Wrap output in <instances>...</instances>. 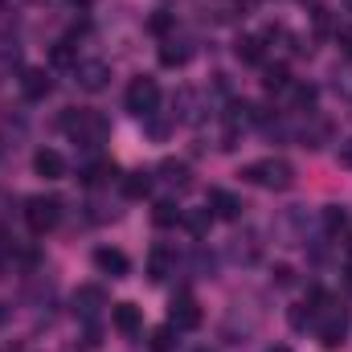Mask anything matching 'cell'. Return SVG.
<instances>
[{"label": "cell", "instance_id": "1", "mask_svg": "<svg viewBox=\"0 0 352 352\" xmlns=\"http://www.w3.org/2000/svg\"><path fill=\"white\" fill-rule=\"evenodd\" d=\"M238 176H242V180H250V184H258V188H274V192H287V188L295 184V168H291L283 156L254 160V164H246Z\"/></svg>", "mask_w": 352, "mask_h": 352}, {"label": "cell", "instance_id": "2", "mask_svg": "<svg viewBox=\"0 0 352 352\" xmlns=\"http://www.w3.org/2000/svg\"><path fill=\"white\" fill-rule=\"evenodd\" d=\"M316 303L320 307H311V324H316V332H320V344L328 352H336L340 344H344V332H349V316L336 307V303H328L324 295H316Z\"/></svg>", "mask_w": 352, "mask_h": 352}, {"label": "cell", "instance_id": "3", "mask_svg": "<svg viewBox=\"0 0 352 352\" xmlns=\"http://www.w3.org/2000/svg\"><path fill=\"white\" fill-rule=\"evenodd\" d=\"M62 127L74 135V144H87V148H98V144L107 140V131H111L98 111H70V115L62 119Z\"/></svg>", "mask_w": 352, "mask_h": 352}, {"label": "cell", "instance_id": "4", "mask_svg": "<svg viewBox=\"0 0 352 352\" xmlns=\"http://www.w3.org/2000/svg\"><path fill=\"white\" fill-rule=\"evenodd\" d=\"M156 107H160V87H156V78H131V87H127V111L131 115H140V119H152L156 115Z\"/></svg>", "mask_w": 352, "mask_h": 352}, {"label": "cell", "instance_id": "5", "mask_svg": "<svg viewBox=\"0 0 352 352\" xmlns=\"http://www.w3.org/2000/svg\"><path fill=\"white\" fill-rule=\"evenodd\" d=\"M58 217H62V201H58V197H29L25 221H29L33 234H50V230L58 226Z\"/></svg>", "mask_w": 352, "mask_h": 352}, {"label": "cell", "instance_id": "6", "mask_svg": "<svg viewBox=\"0 0 352 352\" xmlns=\"http://www.w3.org/2000/svg\"><path fill=\"white\" fill-rule=\"evenodd\" d=\"M168 324H173L176 332H192V328H201V307H197L192 291H176L173 295V303H168Z\"/></svg>", "mask_w": 352, "mask_h": 352}, {"label": "cell", "instance_id": "7", "mask_svg": "<svg viewBox=\"0 0 352 352\" xmlns=\"http://www.w3.org/2000/svg\"><path fill=\"white\" fill-rule=\"evenodd\" d=\"M111 324H115V332H123V336H140V332H144V316H140L135 303H115V307H111Z\"/></svg>", "mask_w": 352, "mask_h": 352}, {"label": "cell", "instance_id": "8", "mask_svg": "<svg viewBox=\"0 0 352 352\" xmlns=\"http://www.w3.org/2000/svg\"><path fill=\"white\" fill-rule=\"evenodd\" d=\"M94 266H98L102 274H111V278H119V274H127V270H131L127 254H123V250H115V246H98V250H94Z\"/></svg>", "mask_w": 352, "mask_h": 352}, {"label": "cell", "instance_id": "9", "mask_svg": "<svg viewBox=\"0 0 352 352\" xmlns=\"http://www.w3.org/2000/svg\"><path fill=\"white\" fill-rule=\"evenodd\" d=\"M33 168H37V176H45V180H62V176H66V160H62V152L41 148V152L33 156Z\"/></svg>", "mask_w": 352, "mask_h": 352}, {"label": "cell", "instance_id": "10", "mask_svg": "<svg viewBox=\"0 0 352 352\" xmlns=\"http://www.w3.org/2000/svg\"><path fill=\"white\" fill-rule=\"evenodd\" d=\"M173 266H176V254L168 246H152V254H148V278L152 283H164L173 274Z\"/></svg>", "mask_w": 352, "mask_h": 352}, {"label": "cell", "instance_id": "11", "mask_svg": "<svg viewBox=\"0 0 352 352\" xmlns=\"http://www.w3.org/2000/svg\"><path fill=\"white\" fill-rule=\"evenodd\" d=\"M107 78H111V66H107V62H87V66H78V87L90 90V94L107 87Z\"/></svg>", "mask_w": 352, "mask_h": 352}, {"label": "cell", "instance_id": "12", "mask_svg": "<svg viewBox=\"0 0 352 352\" xmlns=\"http://www.w3.org/2000/svg\"><path fill=\"white\" fill-rule=\"evenodd\" d=\"M21 90H25V98L37 102V98H45V94L54 90V82H50L45 70H25V74H21Z\"/></svg>", "mask_w": 352, "mask_h": 352}, {"label": "cell", "instance_id": "13", "mask_svg": "<svg viewBox=\"0 0 352 352\" xmlns=\"http://www.w3.org/2000/svg\"><path fill=\"white\" fill-rule=\"evenodd\" d=\"M209 201H213L217 217H226V221H234V217L242 213V201H238L234 192H226V188H213V192H209Z\"/></svg>", "mask_w": 352, "mask_h": 352}, {"label": "cell", "instance_id": "14", "mask_svg": "<svg viewBox=\"0 0 352 352\" xmlns=\"http://www.w3.org/2000/svg\"><path fill=\"white\" fill-rule=\"evenodd\" d=\"M152 192V173H131V176H123V197L127 201H144Z\"/></svg>", "mask_w": 352, "mask_h": 352}, {"label": "cell", "instance_id": "15", "mask_svg": "<svg viewBox=\"0 0 352 352\" xmlns=\"http://www.w3.org/2000/svg\"><path fill=\"white\" fill-rule=\"evenodd\" d=\"M180 217H184V213L176 209L173 201H156V205H152V221H156L160 230H168V226H176Z\"/></svg>", "mask_w": 352, "mask_h": 352}, {"label": "cell", "instance_id": "16", "mask_svg": "<svg viewBox=\"0 0 352 352\" xmlns=\"http://www.w3.org/2000/svg\"><path fill=\"white\" fill-rule=\"evenodd\" d=\"M74 303L82 307V316H94V311H98V307H102L107 299H102V291H98V287H78V295H74Z\"/></svg>", "mask_w": 352, "mask_h": 352}, {"label": "cell", "instance_id": "17", "mask_svg": "<svg viewBox=\"0 0 352 352\" xmlns=\"http://www.w3.org/2000/svg\"><path fill=\"white\" fill-rule=\"evenodd\" d=\"M238 58L242 62H263V37H238Z\"/></svg>", "mask_w": 352, "mask_h": 352}, {"label": "cell", "instance_id": "18", "mask_svg": "<svg viewBox=\"0 0 352 352\" xmlns=\"http://www.w3.org/2000/svg\"><path fill=\"white\" fill-rule=\"evenodd\" d=\"M160 62H164V66H184V62H188V50L176 45V41H164V45H160Z\"/></svg>", "mask_w": 352, "mask_h": 352}, {"label": "cell", "instance_id": "19", "mask_svg": "<svg viewBox=\"0 0 352 352\" xmlns=\"http://www.w3.org/2000/svg\"><path fill=\"white\" fill-rule=\"evenodd\" d=\"M160 173L168 176L173 184H188V164H184V160H164V164H160Z\"/></svg>", "mask_w": 352, "mask_h": 352}, {"label": "cell", "instance_id": "20", "mask_svg": "<svg viewBox=\"0 0 352 352\" xmlns=\"http://www.w3.org/2000/svg\"><path fill=\"white\" fill-rule=\"evenodd\" d=\"M263 87L266 90H287V87H291V74H287L283 66H270V70H266V78H263Z\"/></svg>", "mask_w": 352, "mask_h": 352}, {"label": "cell", "instance_id": "21", "mask_svg": "<svg viewBox=\"0 0 352 352\" xmlns=\"http://www.w3.org/2000/svg\"><path fill=\"white\" fill-rule=\"evenodd\" d=\"M107 176H115V164H107V160H98V164H90L87 173H82V180H87V184H102Z\"/></svg>", "mask_w": 352, "mask_h": 352}, {"label": "cell", "instance_id": "22", "mask_svg": "<svg viewBox=\"0 0 352 352\" xmlns=\"http://www.w3.org/2000/svg\"><path fill=\"white\" fill-rule=\"evenodd\" d=\"M50 62H54V66H74V45H70V41H58V45L50 50Z\"/></svg>", "mask_w": 352, "mask_h": 352}, {"label": "cell", "instance_id": "23", "mask_svg": "<svg viewBox=\"0 0 352 352\" xmlns=\"http://www.w3.org/2000/svg\"><path fill=\"white\" fill-rule=\"evenodd\" d=\"M344 221H349V213H344L340 205H328V209H324V226H328V230H344Z\"/></svg>", "mask_w": 352, "mask_h": 352}, {"label": "cell", "instance_id": "24", "mask_svg": "<svg viewBox=\"0 0 352 352\" xmlns=\"http://www.w3.org/2000/svg\"><path fill=\"white\" fill-rule=\"evenodd\" d=\"M180 221H188V230H192V234H205V230H209V221H213V213L205 209V213H188V217H180Z\"/></svg>", "mask_w": 352, "mask_h": 352}, {"label": "cell", "instance_id": "25", "mask_svg": "<svg viewBox=\"0 0 352 352\" xmlns=\"http://www.w3.org/2000/svg\"><path fill=\"white\" fill-rule=\"evenodd\" d=\"M311 320H316V316H311V307H307V303H299V307H291V328H299V332H303V328H307Z\"/></svg>", "mask_w": 352, "mask_h": 352}, {"label": "cell", "instance_id": "26", "mask_svg": "<svg viewBox=\"0 0 352 352\" xmlns=\"http://www.w3.org/2000/svg\"><path fill=\"white\" fill-rule=\"evenodd\" d=\"M173 324H168V328H156V332H152V349L156 352H164V349H173Z\"/></svg>", "mask_w": 352, "mask_h": 352}, {"label": "cell", "instance_id": "27", "mask_svg": "<svg viewBox=\"0 0 352 352\" xmlns=\"http://www.w3.org/2000/svg\"><path fill=\"white\" fill-rule=\"evenodd\" d=\"M148 29H152V33H160V37H164V33H168V29H173V16H168V12H156V16H152V21H148Z\"/></svg>", "mask_w": 352, "mask_h": 352}, {"label": "cell", "instance_id": "28", "mask_svg": "<svg viewBox=\"0 0 352 352\" xmlns=\"http://www.w3.org/2000/svg\"><path fill=\"white\" fill-rule=\"evenodd\" d=\"M295 102L299 107H311L316 102V87H295Z\"/></svg>", "mask_w": 352, "mask_h": 352}, {"label": "cell", "instance_id": "29", "mask_svg": "<svg viewBox=\"0 0 352 352\" xmlns=\"http://www.w3.org/2000/svg\"><path fill=\"white\" fill-rule=\"evenodd\" d=\"M340 164H349V168H352V140H349V144H340Z\"/></svg>", "mask_w": 352, "mask_h": 352}, {"label": "cell", "instance_id": "30", "mask_svg": "<svg viewBox=\"0 0 352 352\" xmlns=\"http://www.w3.org/2000/svg\"><path fill=\"white\" fill-rule=\"evenodd\" d=\"M340 45H344V54H352V25L349 29H340Z\"/></svg>", "mask_w": 352, "mask_h": 352}, {"label": "cell", "instance_id": "31", "mask_svg": "<svg viewBox=\"0 0 352 352\" xmlns=\"http://www.w3.org/2000/svg\"><path fill=\"white\" fill-rule=\"evenodd\" d=\"M148 131H152L156 140H164V135H168V127H164V123H148Z\"/></svg>", "mask_w": 352, "mask_h": 352}, {"label": "cell", "instance_id": "32", "mask_svg": "<svg viewBox=\"0 0 352 352\" xmlns=\"http://www.w3.org/2000/svg\"><path fill=\"white\" fill-rule=\"evenodd\" d=\"M74 4H90V0H74Z\"/></svg>", "mask_w": 352, "mask_h": 352}, {"label": "cell", "instance_id": "33", "mask_svg": "<svg viewBox=\"0 0 352 352\" xmlns=\"http://www.w3.org/2000/svg\"><path fill=\"white\" fill-rule=\"evenodd\" d=\"M201 352H205V349H201Z\"/></svg>", "mask_w": 352, "mask_h": 352}]
</instances>
